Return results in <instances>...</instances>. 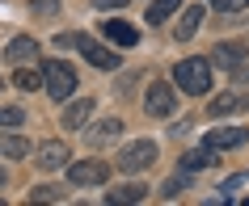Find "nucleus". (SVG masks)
Returning <instances> with one entry per match:
<instances>
[{"mask_svg":"<svg viewBox=\"0 0 249 206\" xmlns=\"http://www.w3.org/2000/svg\"><path fill=\"white\" fill-rule=\"evenodd\" d=\"M0 156H13V160H21V156H30V143L21 139V135H4V130H0Z\"/></svg>","mask_w":249,"mask_h":206,"instance_id":"4468645a","label":"nucleus"},{"mask_svg":"<svg viewBox=\"0 0 249 206\" xmlns=\"http://www.w3.org/2000/svg\"><path fill=\"white\" fill-rule=\"evenodd\" d=\"M178 193H182V177H173V181L160 185V198H178Z\"/></svg>","mask_w":249,"mask_h":206,"instance_id":"393cba45","label":"nucleus"},{"mask_svg":"<svg viewBox=\"0 0 249 206\" xmlns=\"http://www.w3.org/2000/svg\"><path fill=\"white\" fill-rule=\"evenodd\" d=\"M59 42H64V47H80V55H85L93 67H106V72H110V67H118V55H114V51H106L102 42L76 38V34H68V38H59Z\"/></svg>","mask_w":249,"mask_h":206,"instance_id":"20e7f679","label":"nucleus"},{"mask_svg":"<svg viewBox=\"0 0 249 206\" xmlns=\"http://www.w3.org/2000/svg\"><path fill=\"white\" fill-rule=\"evenodd\" d=\"M59 9V0H38V13H55Z\"/></svg>","mask_w":249,"mask_h":206,"instance_id":"a878e982","label":"nucleus"},{"mask_svg":"<svg viewBox=\"0 0 249 206\" xmlns=\"http://www.w3.org/2000/svg\"><path fill=\"white\" fill-rule=\"evenodd\" d=\"M245 139H249V130H245V127H215V130H207V147H211V152L241 147Z\"/></svg>","mask_w":249,"mask_h":206,"instance_id":"0eeeda50","label":"nucleus"},{"mask_svg":"<svg viewBox=\"0 0 249 206\" xmlns=\"http://www.w3.org/2000/svg\"><path fill=\"white\" fill-rule=\"evenodd\" d=\"M148 198V185H123V190H110L106 202H144Z\"/></svg>","mask_w":249,"mask_h":206,"instance_id":"2eb2a0df","label":"nucleus"},{"mask_svg":"<svg viewBox=\"0 0 249 206\" xmlns=\"http://www.w3.org/2000/svg\"><path fill=\"white\" fill-rule=\"evenodd\" d=\"M211 160H215L211 147H198V152H186V156H182V168H186V173H198V168H207Z\"/></svg>","mask_w":249,"mask_h":206,"instance_id":"a211bd4d","label":"nucleus"},{"mask_svg":"<svg viewBox=\"0 0 249 206\" xmlns=\"http://www.w3.org/2000/svg\"><path fill=\"white\" fill-rule=\"evenodd\" d=\"M211 55H215V63H220V67H241V59H245V47H241V42H220Z\"/></svg>","mask_w":249,"mask_h":206,"instance_id":"9b49d317","label":"nucleus"},{"mask_svg":"<svg viewBox=\"0 0 249 206\" xmlns=\"http://www.w3.org/2000/svg\"><path fill=\"white\" fill-rule=\"evenodd\" d=\"M118 130H123V122H118V118H106V122H97V127L89 130V139H93V143H102V139H114Z\"/></svg>","mask_w":249,"mask_h":206,"instance_id":"6ab92c4d","label":"nucleus"},{"mask_svg":"<svg viewBox=\"0 0 249 206\" xmlns=\"http://www.w3.org/2000/svg\"><path fill=\"white\" fill-rule=\"evenodd\" d=\"M220 13H241V9H249V0H211Z\"/></svg>","mask_w":249,"mask_h":206,"instance_id":"b1692460","label":"nucleus"},{"mask_svg":"<svg viewBox=\"0 0 249 206\" xmlns=\"http://www.w3.org/2000/svg\"><path fill=\"white\" fill-rule=\"evenodd\" d=\"M232 110H236V97H232V93H224V97H211V114H215V118L232 114Z\"/></svg>","mask_w":249,"mask_h":206,"instance_id":"aec40b11","label":"nucleus"},{"mask_svg":"<svg viewBox=\"0 0 249 206\" xmlns=\"http://www.w3.org/2000/svg\"><path fill=\"white\" fill-rule=\"evenodd\" d=\"M178 9H182V0H152V4H148V21L160 26V21H169Z\"/></svg>","mask_w":249,"mask_h":206,"instance_id":"ddd939ff","label":"nucleus"},{"mask_svg":"<svg viewBox=\"0 0 249 206\" xmlns=\"http://www.w3.org/2000/svg\"><path fill=\"white\" fill-rule=\"evenodd\" d=\"M34 160H38L42 168H64L68 164V147H64V143H42Z\"/></svg>","mask_w":249,"mask_h":206,"instance_id":"9d476101","label":"nucleus"},{"mask_svg":"<svg viewBox=\"0 0 249 206\" xmlns=\"http://www.w3.org/2000/svg\"><path fill=\"white\" fill-rule=\"evenodd\" d=\"M102 30H106V38H110V42H118V47H135V42H140L135 26H127L123 17H118V21H106Z\"/></svg>","mask_w":249,"mask_h":206,"instance_id":"1a4fd4ad","label":"nucleus"},{"mask_svg":"<svg viewBox=\"0 0 249 206\" xmlns=\"http://www.w3.org/2000/svg\"><path fill=\"white\" fill-rule=\"evenodd\" d=\"M97 9H118V4H127V0H93Z\"/></svg>","mask_w":249,"mask_h":206,"instance_id":"bb28decb","label":"nucleus"},{"mask_svg":"<svg viewBox=\"0 0 249 206\" xmlns=\"http://www.w3.org/2000/svg\"><path fill=\"white\" fill-rule=\"evenodd\" d=\"M68 177H72V185H102L110 177V164H102V160H80V164L68 168Z\"/></svg>","mask_w":249,"mask_h":206,"instance_id":"423d86ee","label":"nucleus"},{"mask_svg":"<svg viewBox=\"0 0 249 206\" xmlns=\"http://www.w3.org/2000/svg\"><path fill=\"white\" fill-rule=\"evenodd\" d=\"M173 84L182 93H190V97H203V93L211 89V67L207 59H182V63L173 67Z\"/></svg>","mask_w":249,"mask_h":206,"instance_id":"f257e3e1","label":"nucleus"},{"mask_svg":"<svg viewBox=\"0 0 249 206\" xmlns=\"http://www.w3.org/2000/svg\"><path fill=\"white\" fill-rule=\"evenodd\" d=\"M34 55H38V42L26 38V34H21V38H13L9 47H4V59H9V63H30Z\"/></svg>","mask_w":249,"mask_h":206,"instance_id":"6e6552de","label":"nucleus"},{"mask_svg":"<svg viewBox=\"0 0 249 206\" xmlns=\"http://www.w3.org/2000/svg\"><path fill=\"white\" fill-rule=\"evenodd\" d=\"M245 181H249L245 173H236V177H228V181H224V185H220V190H224L220 198H224V202H228V198H232V190H241V185H245Z\"/></svg>","mask_w":249,"mask_h":206,"instance_id":"5701e85b","label":"nucleus"},{"mask_svg":"<svg viewBox=\"0 0 249 206\" xmlns=\"http://www.w3.org/2000/svg\"><path fill=\"white\" fill-rule=\"evenodd\" d=\"M173 105H178V97H173V84H152V89H148V97H144V110L152 118H169L173 114Z\"/></svg>","mask_w":249,"mask_h":206,"instance_id":"39448f33","label":"nucleus"},{"mask_svg":"<svg viewBox=\"0 0 249 206\" xmlns=\"http://www.w3.org/2000/svg\"><path fill=\"white\" fill-rule=\"evenodd\" d=\"M198 26H203V4H190V9L182 13V26H178V38H190V34H195Z\"/></svg>","mask_w":249,"mask_h":206,"instance_id":"dca6fc26","label":"nucleus"},{"mask_svg":"<svg viewBox=\"0 0 249 206\" xmlns=\"http://www.w3.org/2000/svg\"><path fill=\"white\" fill-rule=\"evenodd\" d=\"M59 198H64V190H55V185H38L30 193V202H59Z\"/></svg>","mask_w":249,"mask_h":206,"instance_id":"412c9836","label":"nucleus"},{"mask_svg":"<svg viewBox=\"0 0 249 206\" xmlns=\"http://www.w3.org/2000/svg\"><path fill=\"white\" fill-rule=\"evenodd\" d=\"M4 181H9V177H4V168H0V190H4Z\"/></svg>","mask_w":249,"mask_h":206,"instance_id":"cd10ccee","label":"nucleus"},{"mask_svg":"<svg viewBox=\"0 0 249 206\" xmlns=\"http://www.w3.org/2000/svg\"><path fill=\"white\" fill-rule=\"evenodd\" d=\"M89 114H93V101H89V97H80V101H72L64 110V127H72V130L85 127V118H89Z\"/></svg>","mask_w":249,"mask_h":206,"instance_id":"f8f14e48","label":"nucleus"},{"mask_svg":"<svg viewBox=\"0 0 249 206\" xmlns=\"http://www.w3.org/2000/svg\"><path fill=\"white\" fill-rule=\"evenodd\" d=\"M13 84H17L21 93H30V89H42L47 80H42V72H30V67H21V63H17V72H13Z\"/></svg>","mask_w":249,"mask_h":206,"instance_id":"f3484780","label":"nucleus"},{"mask_svg":"<svg viewBox=\"0 0 249 206\" xmlns=\"http://www.w3.org/2000/svg\"><path fill=\"white\" fill-rule=\"evenodd\" d=\"M152 160H157V143H152V139H135V143H127V147H123L118 168H123V173H144Z\"/></svg>","mask_w":249,"mask_h":206,"instance_id":"7ed1b4c3","label":"nucleus"},{"mask_svg":"<svg viewBox=\"0 0 249 206\" xmlns=\"http://www.w3.org/2000/svg\"><path fill=\"white\" fill-rule=\"evenodd\" d=\"M0 89H4V84H0Z\"/></svg>","mask_w":249,"mask_h":206,"instance_id":"c85d7f7f","label":"nucleus"},{"mask_svg":"<svg viewBox=\"0 0 249 206\" xmlns=\"http://www.w3.org/2000/svg\"><path fill=\"white\" fill-rule=\"evenodd\" d=\"M42 80H47V93H51L55 101H68L72 89H76V72H72V63H64V59H51V63L42 67Z\"/></svg>","mask_w":249,"mask_h":206,"instance_id":"f03ea898","label":"nucleus"},{"mask_svg":"<svg viewBox=\"0 0 249 206\" xmlns=\"http://www.w3.org/2000/svg\"><path fill=\"white\" fill-rule=\"evenodd\" d=\"M26 118H21V110H13V105H4L0 110V130H9V127H21Z\"/></svg>","mask_w":249,"mask_h":206,"instance_id":"4be33fe9","label":"nucleus"}]
</instances>
